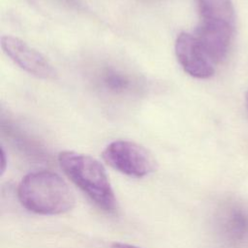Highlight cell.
Wrapping results in <instances>:
<instances>
[{"label": "cell", "mask_w": 248, "mask_h": 248, "mask_svg": "<svg viewBox=\"0 0 248 248\" xmlns=\"http://www.w3.org/2000/svg\"><path fill=\"white\" fill-rule=\"evenodd\" d=\"M17 198L23 207L40 215L63 214L76 203L67 182L50 170L26 174L17 187Z\"/></svg>", "instance_id": "cell-1"}, {"label": "cell", "mask_w": 248, "mask_h": 248, "mask_svg": "<svg viewBox=\"0 0 248 248\" xmlns=\"http://www.w3.org/2000/svg\"><path fill=\"white\" fill-rule=\"evenodd\" d=\"M58 162L65 174L100 208L113 212L117 201L104 166L95 158L76 151L59 153Z\"/></svg>", "instance_id": "cell-2"}, {"label": "cell", "mask_w": 248, "mask_h": 248, "mask_svg": "<svg viewBox=\"0 0 248 248\" xmlns=\"http://www.w3.org/2000/svg\"><path fill=\"white\" fill-rule=\"evenodd\" d=\"M104 161L119 172L136 178L149 175L156 170L154 156L142 145L118 140L106 146L102 153Z\"/></svg>", "instance_id": "cell-3"}, {"label": "cell", "mask_w": 248, "mask_h": 248, "mask_svg": "<svg viewBox=\"0 0 248 248\" xmlns=\"http://www.w3.org/2000/svg\"><path fill=\"white\" fill-rule=\"evenodd\" d=\"M4 52L22 70L43 79H55L57 72L47 59L22 40L13 36L1 37Z\"/></svg>", "instance_id": "cell-4"}, {"label": "cell", "mask_w": 248, "mask_h": 248, "mask_svg": "<svg viewBox=\"0 0 248 248\" xmlns=\"http://www.w3.org/2000/svg\"><path fill=\"white\" fill-rule=\"evenodd\" d=\"M175 54L183 70L197 78H208L215 73L210 56L195 35L182 32L175 41Z\"/></svg>", "instance_id": "cell-5"}, {"label": "cell", "mask_w": 248, "mask_h": 248, "mask_svg": "<svg viewBox=\"0 0 248 248\" xmlns=\"http://www.w3.org/2000/svg\"><path fill=\"white\" fill-rule=\"evenodd\" d=\"M202 26L234 31L235 16L232 0H198Z\"/></svg>", "instance_id": "cell-6"}, {"label": "cell", "mask_w": 248, "mask_h": 248, "mask_svg": "<svg viewBox=\"0 0 248 248\" xmlns=\"http://www.w3.org/2000/svg\"><path fill=\"white\" fill-rule=\"evenodd\" d=\"M227 231L234 239H242L248 233V214L241 207H233L227 215Z\"/></svg>", "instance_id": "cell-7"}, {"label": "cell", "mask_w": 248, "mask_h": 248, "mask_svg": "<svg viewBox=\"0 0 248 248\" xmlns=\"http://www.w3.org/2000/svg\"><path fill=\"white\" fill-rule=\"evenodd\" d=\"M103 82L108 90L115 93L123 92L130 85V81L127 77L114 70H108L105 72L103 76Z\"/></svg>", "instance_id": "cell-8"}, {"label": "cell", "mask_w": 248, "mask_h": 248, "mask_svg": "<svg viewBox=\"0 0 248 248\" xmlns=\"http://www.w3.org/2000/svg\"><path fill=\"white\" fill-rule=\"evenodd\" d=\"M111 248H140V247L131 245V244H127V243H123V242H114V243H112Z\"/></svg>", "instance_id": "cell-9"}, {"label": "cell", "mask_w": 248, "mask_h": 248, "mask_svg": "<svg viewBox=\"0 0 248 248\" xmlns=\"http://www.w3.org/2000/svg\"><path fill=\"white\" fill-rule=\"evenodd\" d=\"M1 171H2V173L4 172V170H5V165H6V163H5V153H4V150L2 149V151H1Z\"/></svg>", "instance_id": "cell-10"}, {"label": "cell", "mask_w": 248, "mask_h": 248, "mask_svg": "<svg viewBox=\"0 0 248 248\" xmlns=\"http://www.w3.org/2000/svg\"><path fill=\"white\" fill-rule=\"evenodd\" d=\"M245 101H246V108H247V110H248V91H247V93H246Z\"/></svg>", "instance_id": "cell-11"}]
</instances>
